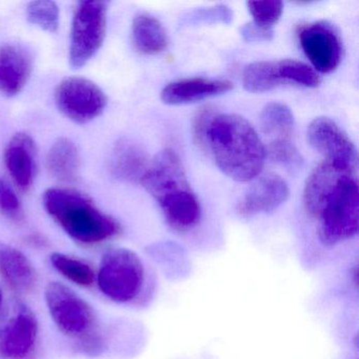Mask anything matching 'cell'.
<instances>
[{
    "label": "cell",
    "mask_w": 359,
    "mask_h": 359,
    "mask_svg": "<svg viewBox=\"0 0 359 359\" xmlns=\"http://www.w3.org/2000/svg\"><path fill=\"white\" fill-rule=\"evenodd\" d=\"M207 148L220 171L236 182H250L264 169L266 148L241 115L216 114L208 131Z\"/></svg>",
    "instance_id": "6da1fadb"
},
{
    "label": "cell",
    "mask_w": 359,
    "mask_h": 359,
    "mask_svg": "<svg viewBox=\"0 0 359 359\" xmlns=\"http://www.w3.org/2000/svg\"><path fill=\"white\" fill-rule=\"evenodd\" d=\"M43 203L50 217L81 245H97L121 234V224L100 211L87 195L79 191L48 189Z\"/></svg>",
    "instance_id": "7a4b0ae2"
},
{
    "label": "cell",
    "mask_w": 359,
    "mask_h": 359,
    "mask_svg": "<svg viewBox=\"0 0 359 359\" xmlns=\"http://www.w3.org/2000/svg\"><path fill=\"white\" fill-rule=\"evenodd\" d=\"M359 192L357 177L342 182L323 203L315 220L318 237L325 245L348 241L358 230Z\"/></svg>",
    "instance_id": "3957f363"
},
{
    "label": "cell",
    "mask_w": 359,
    "mask_h": 359,
    "mask_svg": "<svg viewBox=\"0 0 359 359\" xmlns=\"http://www.w3.org/2000/svg\"><path fill=\"white\" fill-rule=\"evenodd\" d=\"M96 283L100 292L115 302L135 299L144 283V268L135 252L125 248L109 250L102 256Z\"/></svg>",
    "instance_id": "277c9868"
},
{
    "label": "cell",
    "mask_w": 359,
    "mask_h": 359,
    "mask_svg": "<svg viewBox=\"0 0 359 359\" xmlns=\"http://www.w3.org/2000/svg\"><path fill=\"white\" fill-rule=\"evenodd\" d=\"M45 297L51 318L65 335L79 342L95 335V312L72 289L52 281L46 287Z\"/></svg>",
    "instance_id": "5b68a950"
},
{
    "label": "cell",
    "mask_w": 359,
    "mask_h": 359,
    "mask_svg": "<svg viewBox=\"0 0 359 359\" xmlns=\"http://www.w3.org/2000/svg\"><path fill=\"white\" fill-rule=\"evenodd\" d=\"M108 3H79L73 16L69 62L73 69H81L96 55L104 45L107 33Z\"/></svg>",
    "instance_id": "8992f818"
},
{
    "label": "cell",
    "mask_w": 359,
    "mask_h": 359,
    "mask_svg": "<svg viewBox=\"0 0 359 359\" xmlns=\"http://www.w3.org/2000/svg\"><path fill=\"white\" fill-rule=\"evenodd\" d=\"M319 83L320 77L314 69L293 60L253 62L243 73V88L251 93H264L287 85L316 88Z\"/></svg>",
    "instance_id": "52a82bcc"
},
{
    "label": "cell",
    "mask_w": 359,
    "mask_h": 359,
    "mask_svg": "<svg viewBox=\"0 0 359 359\" xmlns=\"http://www.w3.org/2000/svg\"><path fill=\"white\" fill-rule=\"evenodd\" d=\"M54 100L60 112L79 125L97 118L108 104L106 94L95 83L79 76L62 79L56 88Z\"/></svg>",
    "instance_id": "ba28073f"
},
{
    "label": "cell",
    "mask_w": 359,
    "mask_h": 359,
    "mask_svg": "<svg viewBox=\"0 0 359 359\" xmlns=\"http://www.w3.org/2000/svg\"><path fill=\"white\" fill-rule=\"evenodd\" d=\"M39 320L27 304L14 302L0 323V357L26 359L39 337Z\"/></svg>",
    "instance_id": "9c48e42d"
},
{
    "label": "cell",
    "mask_w": 359,
    "mask_h": 359,
    "mask_svg": "<svg viewBox=\"0 0 359 359\" xmlns=\"http://www.w3.org/2000/svg\"><path fill=\"white\" fill-rule=\"evenodd\" d=\"M140 184L158 205L192 191L182 161L172 149H165L150 161Z\"/></svg>",
    "instance_id": "30bf717a"
},
{
    "label": "cell",
    "mask_w": 359,
    "mask_h": 359,
    "mask_svg": "<svg viewBox=\"0 0 359 359\" xmlns=\"http://www.w3.org/2000/svg\"><path fill=\"white\" fill-rule=\"evenodd\" d=\"M298 39L315 71L327 74L339 66L344 47L333 25L320 20L302 26L298 31Z\"/></svg>",
    "instance_id": "8fae6325"
},
{
    "label": "cell",
    "mask_w": 359,
    "mask_h": 359,
    "mask_svg": "<svg viewBox=\"0 0 359 359\" xmlns=\"http://www.w3.org/2000/svg\"><path fill=\"white\" fill-rule=\"evenodd\" d=\"M308 140L314 150L325 156V161L358 169L356 147L344 130L327 117H317L310 123Z\"/></svg>",
    "instance_id": "7c38bea8"
},
{
    "label": "cell",
    "mask_w": 359,
    "mask_h": 359,
    "mask_svg": "<svg viewBox=\"0 0 359 359\" xmlns=\"http://www.w3.org/2000/svg\"><path fill=\"white\" fill-rule=\"evenodd\" d=\"M355 177H357L356 169L323 159L313 170L304 186V205L306 214L315 219L325 199L342 182Z\"/></svg>",
    "instance_id": "4fadbf2b"
},
{
    "label": "cell",
    "mask_w": 359,
    "mask_h": 359,
    "mask_svg": "<svg viewBox=\"0 0 359 359\" xmlns=\"http://www.w3.org/2000/svg\"><path fill=\"white\" fill-rule=\"evenodd\" d=\"M289 195V186L283 177L266 174L258 178L237 203L236 213L243 218L272 213L287 201Z\"/></svg>",
    "instance_id": "5bb4252c"
},
{
    "label": "cell",
    "mask_w": 359,
    "mask_h": 359,
    "mask_svg": "<svg viewBox=\"0 0 359 359\" xmlns=\"http://www.w3.org/2000/svg\"><path fill=\"white\" fill-rule=\"evenodd\" d=\"M4 161L14 184L28 193L36 178V146L27 133H18L8 142Z\"/></svg>",
    "instance_id": "9a60e30c"
},
{
    "label": "cell",
    "mask_w": 359,
    "mask_h": 359,
    "mask_svg": "<svg viewBox=\"0 0 359 359\" xmlns=\"http://www.w3.org/2000/svg\"><path fill=\"white\" fill-rule=\"evenodd\" d=\"M33 70L30 52L20 45L0 47V94L13 97L24 90Z\"/></svg>",
    "instance_id": "2e32d148"
},
{
    "label": "cell",
    "mask_w": 359,
    "mask_h": 359,
    "mask_svg": "<svg viewBox=\"0 0 359 359\" xmlns=\"http://www.w3.org/2000/svg\"><path fill=\"white\" fill-rule=\"evenodd\" d=\"M0 277L20 295L32 293L39 283L36 269L26 254L0 241Z\"/></svg>",
    "instance_id": "e0dca14e"
},
{
    "label": "cell",
    "mask_w": 359,
    "mask_h": 359,
    "mask_svg": "<svg viewBox=\"0 0 359 359\" xmlns=\"http://www.w3.org/2000/svg\"><path fill=\"white\" fill-rule=\"evenodd\" d=\"M233 83L226 79H209L203 77L180 79L169 83L161 91V100L165 104L180 106L194 104L205 98L222 95L233 89Z\"/></svg>",
    "instance_id": "ac0fdd59"
},
{
    "label": "cell",
    "mask_w": 359,
    "mask_h": 359,
    "mask_svg": "<svg viewBox=\"0 0 359 359\" xmlns=\"http://www.w3.org/2000/svg\"><path fill=\"white\" fill-rule=\"evenodd\" d=\"M150 165L148 154L133 140H118L109 158V170L115 180L123 182H140Z\"/></svg>",
    "instance_id": "d6986e66"
},
{
    "label": "cell",
    "mask_w": 359,
    "mask_h": 359,
    "mask_svg": "<svg viewBox=\"0 0 359 359\" xmlns=\"http://www.w3.org/2000/svg\"><path fill=\"white\" fill-rule=\"evenodd\" d=\"M132 43L144 55H156L167 49L169 36L161 22L150 14L136 15L132 24Z\"/></svg>",
    "instance_id": "ffe728a7"
},
{
    "label": "cell",
    "mask_w": 359,
    "mask_h": 359,
    "mask_svg": "<svg viewBox=\"0 0 359 359\" xmlns=\"http://www.w3.org/2000/svg\"><path fill=\"white\" fill-rule=\"evenodd\" d=\"M47 168L56 180L75 182L81 173V159L74 142L66 137L56 140L48 151Z\"/></svg>",
    "instance_id": "44dd1931"
},
{
    "label": "cell",
    "mask_w": 359,
    "mask_h": 359,
    "mask_svg": "<svg viewBox=\"0 0 359 359\" xmlns=\"http://www.w3.org/2000/svg\"><path fill=\"white\" fill-rule=\"evenodd\" d=\"M260 127L271 144H289L294 131V116L289 107L272 102L260 114Z\"/></svg>",
    "instance_id": "7402d4cb"
},
{
    "label": "cell",
    "mask_w": 359,
    "mask_h": 359,
    "mask_svg": "<svg viewBox=\"0 0 359 359\" xmlns=\"http://www.w3.org/2000/svg\"><path fill=\"white\" fill-rule=\"evenodd\" d=\"M50 260L57 272L75 285L91 287L96 281L95 271L89 264L79 258L55 252L51 254Z\"/></svg>",
    "instance_id": "603a6c76"
},
{
    "label": "cell",
    "mask_w": 359,
    "mask_h": 359,
    "mask_svg": "<svg viewBox=\"0 0 359 359\" xmlns=\"http://www.w3.org/2000/svg\"><path fill=\"white\" fill-rule=\"evenodd\" d=\"M27 16L31 24L46 32L55 33L60 28V9L54 1H32L27 7Z\"/></svg>",
    "instance_id": "cb8c5ba5"
},
{
    "label": "cell",
    "mask_w": 359,
    "mask_h": 359,
    "mask_svg": "<svg viewBox=\"0 0 359 359\" xmlns=\"http://www.w3.org/2000/svg\"><path fill=\"white\" fill-rule=\"evenodd\" d=\"M247 5L254 24L269 30H272L283 11L281 1H249Z\"/></svg>",
    "instance_id": "d4e9b609"
},
{
    "label": "cell",
    "mask_w": 359,
    "mask_h": 359,
    "mask_svg": "<svg viewBox=\"0 0 359 359\" xmlns=\"http://www.w3.org/2000/svg\"><path fill=\"white\" fill-rule=\"evenodd\" d=\"M0 214L14 222L24 220L22 201L7 180L0 177Z\"/></svg>",
    "instance_id": "484cf974"
},
{
    "label": "cell",
    "mask_w": 359,
    "mask_h": 359,
    "mask_svg": "<svg viewBox=\"0 0 359 359\" xmlns=\"http://www.w3.org/2000/svg\"><path fill=\"white\" fill-rule=\"evenodd\" d=\"M233 14L230 8L220 5L208 9L195 10L184 18V24H230Z\"/></svg>",
    "instance_id": "4316f807"
},
{
    "label": "cell",
    "mask_w": 359,
    "mask_h": 359,
    "mask_svg": "<svg viewBox=\"0 0 359 359\" xmlns=\"http://www.w3.org/2000/svg\"><path fill=\"white\" fill-rule=\"evenodd\" d=\"M215 115V109L210 106L203 107L197 112L194 121H193V138H194L195 144L203 152H208V131H209L210 123Z\"/></svg>",
    "instance_id": "83f0119b"
},
{
    "label": "cell",
    "mask_w": 359,
    "mask_h": 359,
    "mask_svg": "<svg viewBox=\"0 0 359 359\" xmlns=\"http://www.w3.org/2000/svg\"><path fill=\"white\" fill-rule=\"evenodd\" d=\"M245 41H269L273 39V30L262 28L253 22L245 25L241 30Z\"/></svg>",
    "instance_id": "f1b7e54d"
},
{
    "label": "cell",
    "mask_w": 359,
    "mask_h": 359,
    "mask_svg": "<svg viewBox=\"0 0 359 359\" xmlns=\"http://www.w3.org/2000/svg\"><path fill=\"white\" fill-rule=\"evenodd\" d=\"M30 241L32 245H43L45 247V238H43V237L41 236V235H31L30 236Z\"/></svg>",
    "instance_id": "f546056e"
},
{
    "label": "cell",
    "mask_w": 359,
    "mask_h": 359,
    "mask_svg": "<svg viewBox=\"0 0 359 359\" xmlns=\"http://www.w3.org/2000/svg\"><path fill=\"white\" fill-rule=\"evenodd\" d=\"M3 291H1V289H0V310H1V306H3Z\"/></svg>",
    "instance_id": "4dcf8cb0"
}]
</instances>
